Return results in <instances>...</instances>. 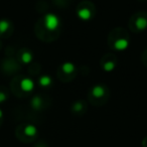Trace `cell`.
Instances as JSON below:
<instances>
[]
</instances>
